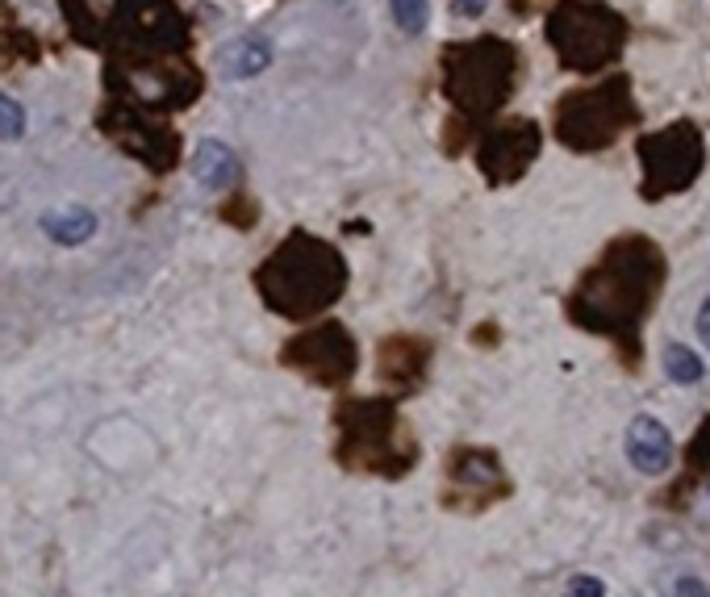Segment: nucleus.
Wrapping results in <instances>:
<instances>
[{
    "mask_svg": "<svg viewBox=\"0 0 710 597\" xmlns=\"http://www.w3.org/2000/svg\"><path fill=\"white\" fill-rule=\"evenodd\" d=\"M21 134H26V109H21L13 97H5V92H0V138L17 142Z\"/></svg>",
    "mask_w": 710,
    "mask_h": 597,
    "instance_id": "nucleus-8",
    "label": "nucleus"
},
{
    "mask_svg": "<svg viewBox=\"0 0 710 597\" xmlns=\"http://www.w3.org/2000/svg\"><path fill=\"white\" fill-rule=\"evenodd\" d=\"M694 334L706 343V351H710V297L698 305V314H694Z\"/></svg>",
    "mask_w": 710,
    "mask_h": 597,
    "instance_id": "nucleus-12",
    "label": "nucleus"
},
{
    "mask_svg": "<svg viewBox=\"0 0 710 597\" xmlns=\"http://www.w3.org/2000/svg\"><path fill=\"white\" fill-rule=\"evenodd\" d=\"M673 597H710V585L694 577V572H685V577L673 581Z\"/></svg>",
    "mask_w": 710,
    "mask_h": 597,
    "instance_id": "nucleus-10",
    "label": "nucleus"
},
{
    "mask_svg": "<svg viewBox=\"0 0 710 597\" xmlns=\"http://www.w3.org/2000/svg\"><path fill=\"white\" fill-rule=\"evenodd\" d=\"M193 180L205 188V193H226V188L239 180V155H234L226 142L205 138L193 151Z\"/></svg>",
    "mask_w": 710,
    "mask_h": 597,
    "instance_id": "nucleus-3",
    "label": "nucleus"
},
{
    "mask_svg": "<svg viewBox=\"0 0 710 597\" xmlns=\"http://www.w3.org/2000/svg\"><path fill=\"white\" fill-rule=\"evenodd\" d=\"M623 456L639 476H665L677 456L673 431L656 414H635L623 431Z\"/></svg>",
    "mask_w": 710,
    "mask_h": 597,
    "instance_id": "nucleus-1",
    "label": "nucleus"
},
{
    "mask_svg": "<svg viewBox=\"0 0 710 597\" xmlns=\"http://www.w3.org/2000/svg\"><path fill=\"white\" fill-rule=\"evenodd\" d=\"M606 593H610L606 581L594 577V572H573L564 585V597H606Z\"/></svg>",
    "mask_w": 710,
    "mask_h": 597,
    "instance_id": "nucleus-9",
    "label": "nucleus"
},
{
    "mask_svg": "<svg viewBox=\"0 0 710 597\" xmlns=\"http://www.w3.org/2000/svg\"><path fill=\"white\" fill-rule=\"evenodd\" d=\"M42 230L51 234L59 247H80V243H88V238L97 234V213H88V209H59V213H46V218H42Z\"/></svg>",
    "mask_w": 710,
    "mask_h": 597,
    "instance_id": "nucleus-5",
    "label": "nucleus"
},
{
    "mask_svg": "<svg viewBox=\"0 0 710 597\" xmlns=\"http://www.w3.org/2000/svg\"><path fill=\"white\" fill-rule=\"evenodd\" d=\"M272 42L259 38V34H243V38H230L226 46H218V55H213V67H218V76L239 84V80H255L264 76L272 67Z\"/></svg>",
    "mask_w": 710,
    "mask_h": 597,
    "instance_id": "nucleus-2",
    "label": "nucleus"
},
{
    "mask_svg": "<svg viewBox=\"0 0 710 597\" xmlns=\"http://www.w3.org/2000/svg\"><path fill=\"white\" fill-rule=\"evenodd\" d=\"M389 13L401 34L418 38L426 30V21H431V0H389Z\"/></svg>",
    "mask_w": 710,
    "mask_h": 597,
    "instance_id": "nucleus-7",
    "label": "nucleus"
},
{
    "mask_svg": "<svg viewBox=\"0 0 710 597\" xmlns=\"http://www.w3.org/2000/svg\"><path fill=\"white\" fill-rule=\"evenodd\" d=\"M122 5H126V0H63L67 21L88 42H97L105 30L117 26V13H122Z\"/></svg>",
    "mask_w": 710,
    "mask_h": 597,
    "instance_id": "nucleus-4",
    "label": "nucleus"
},
{
    "mask_svg": "<svg viewBox=\"0 0 710 597\" xmlns=\"http://www.w3.org/2000/svg\"><path fill=\"white\" fill-rule=\"evenodd\" d=\"M489 5H493V0H452V13L460 21H477V17L489 13Z\"/></svg>",
    "mask_w": 710,
    "mask_h": 597,
    "instance_id": "nucleus-11",
    "label": "nucleus"
},
{
    "mask_svg": "<svg viewBox=\"0 0 710 597\" xmlns=\"http://www.w3.org/2000/svg\"><path fill=\"white\" fill-rule=\"evenodd\" d=\"M665 376L673 380V385H685V389L698 385V380L706 376L702 355L685 343H665Z\"/></svg>",
    "mask_w": 710,
    "mask_h": 597,
    "instance_id": "nucleus-6",
    "label": "nucleus"
}]
</instances>
